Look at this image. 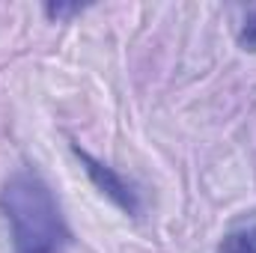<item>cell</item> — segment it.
Instances as JSON below:
<instances>
[{
    "label": "cell",
    "mask_w": 256,
    "mask_h": 253,
    "mask_svg": "<svg viewBox=\"0 0 256 253\" xmlns=\"http://www.w3.org/2000/svg\"><path fill=\"white\" fill-rule=\"evenodd\" d=\"M0 214L12 253H66L72 230L51 185L36 170H15L0 188Z\"/></svg>",
    "instance_id": "cell-1"
},
{
    "label": "cell",
    "mask_w": 256,
    "mask_h": 253,
    "mask_svg": "<svg viewBox=\"0 0 256 253\" xmlns=\"http://www.w3.org/2000/svg\"><path fill=\"white\" fill-rule=\"evenodd\" d=\"M72 152L78 155V161L84 164L90 182L98 188L102 196H108L120 212H126L131 218H140V214H143V194H140V188H137L131 179H126L122 173H116L110 164L92 158V155H90L86 149H80L78 143H72Z\"/></svg>",
    "instance_id": "cell-2"
},
{
    "label": "cell",
    "mask_w": 256,
    "mask_h": 253,
    "mask_svg": "<svg viewBox=\"0 0 256 253\" xmlns=\"http://www.w3.org/2000/svg\"><path fill=\"white\" fill-rule=\"evenodd\" d=\"M214 253H256V214L230 224Z\"/></svg>",
    "instance_id": "cell-3"
},
{
    "label": "cell",
    "mask_w": 256,
    "mask_h": 253,
    "mask_svg": "<svg viewBox=\"0 0 256 253\" xmlns=\"http://www.w3.org/2000/svg\"><path fill=\"white\" fill-rule=\"evenodd\" d=\"M238 45H242V51H256V6L242 18V27H238Z\"/></svg>",
    "instance_id": "cell-4"
},
{
    "label": "cell",
    "mask_w": 256,
    "mask_h": 253,
    "mask_svg": "<svg viewBox=\"0 0 256 253\" xmlns=\"http://www.w3.org/2000/svg\"><path fill=\"white\" fill-rule=\"evenodd\" d=\"M86 6H80V3H48L42 12L51 18V21H66V18H72V15H80Z\"/></svg>",
    "instance_id": "cell-5"
}]
</instances>
